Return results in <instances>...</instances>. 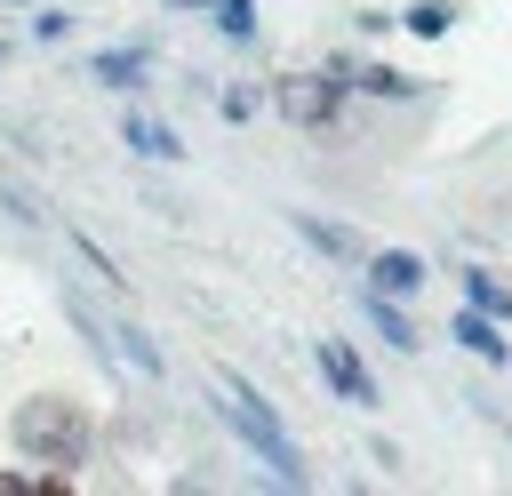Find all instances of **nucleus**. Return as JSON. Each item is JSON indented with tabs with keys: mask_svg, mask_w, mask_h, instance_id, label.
Here are the masks:
<instances>
[{
	"mask_svg": "<svg viewBox=\"0 0 512 496\" xmlns=\"http://www.w3.org/2000/svg\"><path fill=\"white\" fill-rule=\"evenodd\" d=\"M8 432H16V448H24L32 464H56V472L88 464V448H96V416H88L80 400H56V392H32Z\"/></svg>",
	"mask_w": 512,
	"mask_h": 496,
	"instance_id": "f257e3e1",
	"label": "nucleus"
},
{
	"mask_svg": "<svg viewBox=\"0 0 512 496\" xmlns=\"http://www.w3.org/2000/svg\"><path fill=\"white\" fill-rule=\"evenodd\" d=\"M216 392H224V400H216V416H224V424H232V432H240V440L256 448V464H264L272 480H288V488H304V456H296V440L280 432V416H272V400H264V392H256L248 376H232V368H216Z\"/></svg>",
	"mask_w": 512,
	"mask_h": 496,
	"instance_id": "f03ea898",
	"label": "nucleus"
},
{
	"mask_svg": "<svg viewBox=\"0 0 512 496\" xmlns=\"http://www.w3.org/2000/svg\"><path fill=\"white\" fill-rule=\"evenodd\" d=\"M312 360H320V376H328V392H336L344 408H376V376L360 368V352H352L344 336H312Z\"/></svg>",
	"mask_w": 512,
	"mask_h": 496,
	"instance_id": "7ed1b4c3",
	"label": "nucleus"
},
{
	"mask_svg": "<svg viewBox=\"0 0 512 496\" xmlns=\"http://www.w3.org/2000/svg\"><path fill=\"white\" fill-rule=\"evenodd\" d=\"M272 96H280V112H288L296 128H328L336 104H344V88H336V80H312V72H288Z\"/></svg>",
	"mask_w": 512,
	"mask_h": 496,
	"instance_id": "20e7f679",
	"label": "nucleus"
},
{
	"mask_svg": "<svg viewBox=\"0 0 512 496\" xmlns=\"http://www.w3.org/2000/svg\"><path fill=\"white\" fill-rule=\"evenodd\" d=\"M368 264V288L376 296H416L424 288V256L416 248H376V256H360Z\"/></svg>",
	"mask_w": 512,
	"mask_h": 496,
	"instance_id": "39448f33",
	"label": "nucleus"
},
{
	"mask_svg": "<svg viewBox=\"0 0 512 496\" xmlns=\"http://www.w3.org/2000/svg\"><path fill=\"white\" fill-rule=\"evenodd\" d=\"M448 336H456V344H464L472 360H488V368H504V360H512V344L496 336V320H488V312H472V304H464V312L448 320Z\"/></svg>",
	"mask_w": 512,
	"mask_h": 496,
	"instance_id": "423d86ee",
	"label": "nucleus"
},
{
	"mask_svg": "<svg viewBox=\"0 0 512 496\" xmlns=\"http://www.w3.org/2000/svg\"><path fill=\"white\" fill-rule=\"evenodd\" d=\"M296 232H304V240H312L320 256H344V264H360V256H368L352 224H328V216H296Z\"/></svg>",
	"mask_w": 512,
	"mask_h": 496,
	"instance_id": "0eeeda50",
	"label": "nucleus"
},
{
	"mask_svg": "<svg viewBox=\"0 0 512 496\" xmlns=\"http://www.w3.org/2000/svg\"><path fill=\"white\" fill-rule=\"evenodd\" d=\"M360 312H368V328H376V336H384L392 352H416V344H424V336L408 328V312H400V304H384L376 288H368V304H360Z\"/></svg>",
	"mask_w": 512,
	"mask_h": 496,
	"instance_id": "6e6552de",
	"label": "nucleus"
},
{
	"mask_svg": "<svg viewBox=\"0 0 512 496\" xmlns=\"http://www.w3.org/2000/svg\"><path fill=\"white\" fill-rule=\"evenodd\" d=\"M120 136H128V152H144V160H184V144H176L160 120H136V112H128V128H120Z\"/></svg>",
	"mask_w": 512,
	"mask_h": 496,
	"instance_id": "1a4fd4ad",
	"label": "nucleus"
},
{
	"mask_svg": "<svg viewBox=\"0 0 512 496\" xmlns=\"http://www.w3.org/2000/svg\"><path fill=\"white\" fill-rule=\"evenodd\" d=\"M464 296H472V312H488V320H512V288H504L496 272H480V264H472V272H464Z\"/></svg>",
	"mask_w": 512,
	"mask_h": 496,
	"instance_id": "9d476101",
	"label": "nucleus"
},
{
	"mask_svg": "<svg viewBox=\"0 0 512 496\" xmlns=\"http://www.w3.org/2000/svg\"><path fill=\"white\" fill-rule=\"evenodd\" d=\"M88 72H96L104 88H136V80H144V56H136V48H104V56H88Z\"/></svg>",
	"mask_w": 512,
	"mask_h": 496,
	"instance_id": "9b49d317",
	"label": "nucleus"
},
{
	"mask_svg": "<svg viewBox=\"0 0 512 496\" xmlns=\"http://www.w3.org/2000/svg\"><path fill=\"white\" fill-rule=\"evenodd\" d=\"M456 16H464V8H456V0H416V8H408V16H400V24H408V32H424V40H440V32H448V24H456Z\"/></svg>",
	"mask_w": 512,
	"mask_h": 496,
	"instance_id": "f8f14e48",
	"label": "nucleus"
},
{
	"mask_svg": "<svg viewBox=\"0 0 512 496\" xmlns=\"http://www.w3.org/2000/svg\"><path fill=\"white\" fill-rule=\"evenodd\" d=\"M360 88H368V96H416V72H392V64H368V72H360Z\"/></svg>",
	"mask_w": 512,
	"mask_h": 496,
	"instance_id": "ddd939ff",
	"label": "nucleus"
},
{
	"mask_svg": "<svg viewBox=\"0 0 512 496\" xmlns=\"http://www.w3.org/2000/svg\"><path fill=\"white\" fill-rule=\"evenodd\" d=\"M120 344H128V360H136L144 376H160V344H152L144 328H120Z\"/></svg>",
	"mask_w": 512,
	"mask_h": 496,
	"instance_id": "4468645a",
	"label": "nucleus"
},
{
	"mask_svg": "<svg viewBox=\"0 0 512 496\" xmlns=\"http://www.w3.org/2000/svg\"><path fill=\"white\" fill-rule=\"evenodd\" d=\"M216 16H224V32H232V40H248V32H256V16H248V0H216Z\"/></svg>",
	"mask_w": 512,
	"mask_h": 496,
	"instance_id": "2eb2a0df",
	"label": "nucleus"
},
{
	"mask_svg": "<svg viewBox=\"0 0 512 496\" xmlns=\"http://www.w3.org/2000/svg\"><path fill=\"white\" fill-rule=\"evenodd\" d=\"M168 8H208V0H168Z\"/></svg>",
	"mask_w": 512,
	"mask_h": 496,
	"instance_id": "dca6fc26",
	"label": "nucleus"
}]
</instances>
